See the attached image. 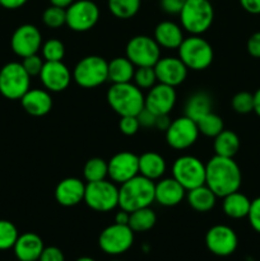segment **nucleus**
<instances>
[{"label": "nucleus", "instance_id": "1", "mask_svg": "<svg viewBox=\"0 0 260 261\" xmlns=\"http://www.w3.org/2000/svg\"><path fill=\"white\" fill-rule=\"evenodd\" d=\"M242 176L233 158L214 155L205 165V185L218 198L239 191Z\"/></svg>", "mask_w": 260, "mask_h": 261}, {"label": "nucleus", "instance_id": "2", "mask_svg": "<svg viewBox=\"0 0 260 261\" xmlns=\"http://www.w3.org/2000/svg\"><path fill=\"white\" fill-rule=\"evenodd\" d=\"M155 184L142 175H137L119 189V206L125 212L147 208L154 201Z\"/></svg>", "mask_w": 260, "mask_h": 261}, {"label": "nucleus", "instance_id": "3", "mask_svg": "<svg viewBox=\"0 0 260 261\" xmlns=\"http://www.w3.org/2000/svg\"><path fill=\"white\" fill-rule=\"evenodd\" d=\"M144 94L135 84L115 83L107 92L110 107L120 116H137L144 109Z\"/></svg>", "mask_w": 260, "mask_h": 261}, {"label": "nucleus", "instance_id": "4", "mask_svg": "<svg viewBox=\"0 0 260 261\" xmlns=\"http://www.w3.org/2000/svg\"><path fill=\"white\" fill-rule=\"evenodd\" d=\"M213 19L214 9L209 0H186L180 12L181 25L191 35L206 32Z\"/></svg>", "mask_w": 260, "mask_h": 261}, {"label": "nucleus", "instance_id": "5", "mask_svg": "<svg viewBox=\"0 0 260 261\" xmlns=\"http://www.w3.org/2000/svg\"><path fill=\"white\" fill-rule=\"evenodd\" d=\"M177 50L178 58L185 64L186 68L195 71L208 68L214 58L211 43L201 38L200 35H191L190 37L184 38Z\"/></svg>", "mask_w": 260, "mask_h": 261}, {"label": "nucleus", "instance_id": "6", "mask_svg": "<svg viewBox=\"0 0 260 261\" xmlns=\"http://www.w3.org/2000/svg\"><path fill=\"white\" fill-rule=\"evenodd\" d=\"M73 81L83 88H96L109 81V63L102 56L89 55L76 63Z\"/></svg>", "mask_w": 260, "mask_h": 261}, {"label": "nucleus", "instance_id": "7", "mask_svg": "<svg viewBox=\"0 0 260 261\" xmlns=\"http://www.w3.org/2000/svg\"><path fill=\"white\" fill-rule=\"evenodd\" d=\"M31 86V75L22 63H8L0 69V93L8 99H20Z\"/></svg>", "mask_w": 260, "mask_h": 261}, {"label": "nucleus", "instance_id": "8", "mask_svg": "<svg viewBox=\"0 0 260 261\" xmlns=\"http://www.w3.org/2000/svg\"><path fill=\"white\" fill-rule=\"evenodd\" d=\"M84 203L96 212H110L119 206V189L115 182L101 180L88 182L84 193Z\"/></svg>", "mask_w": 260, "mask_h": 261}, {"label": "nucleus", "instance_id": "9", "mask_svg": "<svg viewBox=\"0 0 260 261\" xmlns=\"http://www.w3.org/2000/svg\"><path fill=\"white\" fill-rule=\"evenodd\" d=\"M172 176L189 191L205 184V165L194 155H181L173 162Z\"/></svg>", "mask_w": 260, "mask_h": 261}, {"label": "nucleus", "instance_id": "10", "mask_svg": "<svg viewBox=\"0 0 260 261\" xmlns=\"http://www.w3.org/2000/svg\"><path fill=\"white\" fill-rule=\"evenodd\" d=\"M134 244V231L127 224L114 223L106 227L98 237L99 249L107 255H121Z\"/></svg>", "mask_w": 260, "mask_h": 261}, {"label": "nucleus", "instance_id": "11", "mask_svg": "<svg viewBox=\"0 0 260 261\" xmlns=\"http://www.w3.org/2000/svg\"><path fill=\"white\" fill-rule=\"evenodd\" d=\"M125 53L135 66H154L161 59V47L157 41L145 35L130 38Z\"/></svg>", "mask_w": 260, "mask_h": 261}, {"label": "nucleus", "instance_id": "12", "mask_svg": "<svg viewBox=\"0 0 260 261\" xmlns=\"http://www.w3.org/2000/svg\"><path fill=\"white\" fill-rule=\"evenodd\" d=\"M99 9L92 0H76L66 8V25L75 32H87L97 24Z\"/></svg>", "mask_w": 260, "mask_h": 261}, {"label": "nucleus", "instance_id": "13", "mask_svg": "<svg viewBox=\"0 0 260 261\" xmlns=\"http://www.w3.org/2000/svg\"><path fill=\"white\" fill-rule=\"evenodd\" d=\"M199 129L196 121L188 116H181L171 121L166 130V142L171 148L184 150L195 144L199 137Z\"/></svg>", "mask_w": 260, "mask_h": 261}, {"label": "nucleus", "instance_id": "14", "mask_svg": "<svg viewBox=\"0 0 260 261\" xmlns=\"http://www.w3.org/2000/svg\"><path fill=\"white\" fill-rule=\"evenodd\" d=\"M205 245L206 249L217 256H229L236 251L239 239L231 227L217 224L206 232Z\"/></svg>", "mask_w": 260, "mask_h": 261}, {"label": "nucleus", "instance_id": "15", "mask_svg": "<svg viewBox=\"0 0 260 261\" xmlns=\"http://www.w3.org/2000/svg\"><path fill=\"white\" fill-rule=\"evenodd\" d=\"M10 46L15 55L20 58L37 54L42 46V35L33 24H22L14 31L10 40Z\"/></svg>", "mask_w": 260, "mask_h": 261}, {"label": "nucleus", "instance_id": "16", "mask_svg": "<svg viewBox=\"0 0 260 261\" xmlns=\"http://www.w3.org/2000/svg\"><path fill=\"white\" fill-rule=\"evenodd\" d=\"M112 182L124 184L139 173V157L132 152H119L107 162Z\"/></svg>", "mask_w": 260, "mask_h": 261}, {"label": "nucleus", "instance_id": "17", "mask_svg": "<svg viewBox=\"0 0 260 261\" xmlns=\"http://www.w3.org/2000/svg\"><path fill=\"white\" fill-rule=\"evenodd\" d=\"M177 94L175 87L167 84H154L144 99V107L155 115H168L175 107Z\"/></svg>", "mask_w": 260, "mask_h": 261}, {"label": "nucleus", "instance_id": "18", "mask_svg": "<svg viewBox=\"0 0 260 261\" xmlns=\"http://www.w3.org/2000/svg\"><path fill=\"white\" fill-rule=\"evenodd\" d=\"M40 78L48 92H61L73 81V73L63 61H45Z\"/></svg>", "mask_w": 260, "mask_h": 261}, {"label": "nucleus", "instance_id": "19", "mask_svg": "<svg viewBox=\"0 0 260 261\" xmlns=\"http://www.w3.org/2000/svg\"><path fill=\"white\" fill-rule=\"evenodd\" d=\"M157 82L167 84L171 87H177L184 83L188 76V70L185 64L180 58H161L154 65Z\"/></svg>", "mask_w": 260, "mask_h": 261}, {"label": "nucleus", "instance_id": "20", "mask_svg": "<svg viewBox=\"0 0 260 261\" xmlns=\"http://www.w3.org/2000/svg\"><path fill=\"white\" fill-rule=\"evenodd\" d=\"M86 185L76 177H68L61 180L55 189V199L60 205L74 206L84 201Z\"/></svg>", "mask_w": 260, "mask_h": 261}, {"label": "nucleus", "instance_id": "21", "mask_svg": "<svg viewBox=\"0 0 260 261\" xmlns=\"http://www.w3.org/2000/svg\"><path fill=\"white\" fill-rule=\"evenodd\" d=\"M45 245L42 239L33 232L19 234L14 247V255L18 261H38Z\"/></svg>", "mask_w": 260, "mask_h": 261}, {"label": "nucleus", "instance_id": "22", "mask_svg": "<svg viewBox=\"0 0 260 261\" xmlns=\"http://www.w3.org/2000/svg\"><path fill=\"white\" fill-rule=\"evenodd\" d=\"M186 190L175 178H162L155 184L154 201L163 206L178 205L184 200Z\"/></svg>", "mask_w": 260, "mask_h": 261}, {"label": "nucleus", "instance_id": "23", "mask_svg": "<svg viewBox=\"0 0 260 261\" xmlns=\"http://www.w3.org/2000/svg\"><path fill=\"white\" fill-rule=\"evenodd\" d=\"M20 103L27 114L36 117L45 116L53 109V98L45 89H30L20 98Z\"/></svg>", "mask_w": 260, "mask_h": 261}, {"label": "nucleus", "instance_id": "24", "mask_svg": "<svg viewBox=\"0 0 260 261\" xmlns=\"http://www.w3.org/2000/svg\"><path fill=\"white\" fill-rule=\"evenodd\" d=\"M183 30L178 24L171 20L158 23L154 30V40L160 47L165 48H178L184 41Z\"/></svg>", "mask_w": 260, "mask_h": 261}, {"label": "nucleus", "instance_id": "25", "mask_svg": "<svg viewBox=\"0 0 260 261\" xmlns=\"http://www.w3.org/2000/svg\"><path fill=\"white\" fill-rule=\"evenodd\" d=\"M166 161L155 152H145L139 155V175L154 181L162 177L166 172Z\"/></svg>", "mask_w": 260, "mask_h": 261}, {"label": "nucleus", "instance_id": "26", "mask_svg": "<svg viewBox=\"0 0 260 261\" xmlns=\"http://www.w3.org/2000/svg\"><path fill=\"white\" fill-rule=\"evenodd\" d=\"M217 198L218 196L205 184L189 190L188 195H186L189 205L199 213H205V212L212 211L216 206Z\"/></svg>", "mask_w": 260, "mask_h": 261}, {"label": "nucleus", "instance_id": "27", "mask_svg": "<svg viewBox=\"0 0 260 261\" xmlns=\"http://www.w3.org/2000/svg\"><path fill=\"white\" fill-rule=\"evenodd\" d=\"M250 205H251V200L240 191H235L223 196V203H222L224 214L232 219H241L247 217Z\"/></svg>", "mask_w": 260, "mask_h": 261}, {"label": "nucleus", "instance_id": "28", "mask_svg": "<svg viewBox=\"0 0 260 261\" xmlns=\"http://www.w3.org/2000/svg\"><path fill=\"white\" fill-rule=\"evenodd\" d=\"M213 101L206 92H196L191 94L185 105V116L190 117L194 121H198L206 114L212 112Z\"/></svg>", "mask_w": 260, "mask_h": 261}, {"label": "nucleus", "instance_id": "29", "mask_svg": "<svg viewBox=\"0 0 260 261\" xmlns=\"http://www.w3.org/2000/svg\"><path fill=\"white\" fill-rule=\"evenodd\" d=\"M135 71V65L126 58L112 59L109 63V81L115 83H127L133 79Z\"/></svg>", "mask_w": 260, "mask_h": 261}, {"label": "nucleus", "instance_id": "30", "mask_svg": "<svg viewBox=\"0 0 260 261\" xmlns=\"http://www.w3.org/2000/svg\"><path fill=\"white\" fill-rule=\"evenodd\" d=\"M240 149V138L232 130H222L214 138V152L217 155L233 158Z\"/></svg>", "mask_w": 260, "mask_h": 261}, {"label": "nucleus", "instance_id": "31", "mask_svg": "<svg viewBox=\"0 0 260 261\" xmlns=\"http://www.w3.org/2000/svg\"><path fill=\"white\" fill-rule=\"evenodd\" d=\"M155 222H157V216L149 206H147V208L132 212L127 226L134 231V233L135 232H147L154 227Z\"/></svg>", "mask_w": 260, "mask_h": 261}, {"label": "nucleus", "instance_id": "32", "mask_svg": "<svg viewBox=\"0 0 260 261\" xmlns=\"http://www.w3.org/2000/svg\"><path fill=\"white\" fill-rule=\"evenodd\" d=\"M83 175L88 182L106 180V177L109 176V165H107L106 161L99 157L91 158L84 165Z\"/></svg>", "mask_w": 260, "mask_h": 261}, {"label": "nucleus", "instance_id": "33", "mask_svg": "<svg viewBox=\"0 0 260 261\" xmlns=\"http://www.w3.org/2000/svg\"><path fill=\"white\" fill-rule=\"evenodd\" d=\"M109 9L120 19L133 18L140 9V0H109Z\"/></svg>", "mask_w": 260, "mask_h": 261}, {"label": "nucleus", "instance_id": "34", "mask_svg": "<svg viewBox=\"0 0 260 261\" xmlns=\"http://www.w3.org/2000/svg\"><path fill=\"white\" fill-rule=\"evenodd\" d=\"M196 124H198L199 133L209 138H216L222 130H224L223 120L219 115L214 114L213 111L206 114L200 120H198Z\"/></svg>", "mask_w": 260, "mask_h": 261}, {"label": "nucleus", "instance_id": "35", "mask_svg": "<svg viewBox=\"0 0 260 261\" xmlns=\"http://www.w3.org/2000/svg\"><path fill=\"white\" fill-rule=\"evenodd\" d=\"M19 233L14 224L7 219H0V251H7L14 247Z\"/></svg>", "mask_w": 260, "mask_h": 261}, {"label": "nucleus", "instance_id": "36", "mask_svg": "<svg viewBox=\"0 0 260 261\" xmlns=\"http://www.w3.org/2000/svg\"><path fill=\"white\" fill-rule=\"evenodd\" d=\"M135 86L140 89H150L157 82L154 66H138L133 76Z\"/></svg>", "mask_w": 260, "mask_h": 261}, {"label": "nucleus", "instance_id": "37", "mask_svg": "<svg viewBox=\"0 0 260 261\" xmlns=\"http://www.w3.org/2000/svg\"><path fill=\"white\" fill-rule=\"evenodd\" d=\"M42 20L45 25L54 28V30L63 27L64 24H66V9L51 5V7L46 8L43 12Z\"/></svg>", "mask_w": 260, "mask_h": 261}, {"label": "nucleus", "instance_id": "38", "mask_svg": "<svg viewBox=\"0 0 260 261\" xmlns=\"http://www.w3.org/2000/svg\"><path fill=\"white\" fill-rule=\"evenodd\" d=\"M42 58L45 61H63L65 56V46L60 40L51 38L46 41L42 46Z\"/></svg>", "mask_w": 260, "mask_h": 261}, {"label": "nucleus", "instance_id": "39", "mask_svg": "<svg viewBox=\"0 0 260 261\" xmlns=\"http://www.w3.org/2000/svg\"><path fill=\"white\" fill-rule=\"evenodd\" d=\"M232 109L237 114L246 115L254 111V94L250 92H239L232 98Z\"/></svg>", "mask_w": 260, "mask_h": 261}, {"label": "nucleus", "instance_id": "40", "mask_svg": "<svg viewBox=\"0 0 260 261\" xmlns=\"http://www.w3.org/2000/svg\"><path fill=\"white\" fill-rule=\"evenodd\" d=\"M43 64H45L43 58L38 56L37 54H33V55L27 56V58H23L22 61L23 68L25 69V71H27L31 76L40 75L41 70H42L43 68Z\"/></svg>", "mask_w": 260, "mask_h": 261}, {"label": "nucleus", "instance_id": "41", "mask_svg": "<svg viewBox=\"0 0 260 261\" xmlns=\"http://www.w3.org/2000/svg\"><path fill=\"white\" fill-rule=\"evenodd\" d=\"M119 127L122 134L127 135V137H132V135L137 134L138 130H139V120H138L137 116H121L119 122Z\"/></svg>", "mask_w": 260, "mask_h": 261}, {"label": "nucleus", "instance_id": "42", "mask_svg": "<svg viewBox=\"0 0 260 261\" xmlns=\"http://www.w3.org/2000/svg\"><path fill=\"white\" fill-rule=\"evenodd\" d=\"M247 218H249L250 226L252 227V229L260 233V196L251 200Z\"/></svg>", "mask_w": 260, "mask_h": 261}, {"label": "nucleus", "instance_id": "43", "mask_svg": "<svg viewBox=\"0 0 260 261\" xmlns=\"http://www.w3.org/2000/svg\"><path fill=\"white\" fill-rule=\"evenodd\" d=\"M186 0H160V5L167 14H180Z\"/></svg>", "mask_w": 260, "mask_h": 261}, {"label": "nucleus", "instance_id": "44", "mask_svg": "<svg viewBox=\"0 0 260 261\" xmlns=\"http://www.w3.org/2000/svg\"><path fill=\"white\" fill-rule=\"evenodd\" d=\"M38 261H65L63 251L56 246L45 247Z\"/></svg>", "mask_w": 260, "mask_h": 261}, {"label": "nucleus", "instance_id": "45", "mask_svg": "<svg viewBox=\"0 0 260 261\" xmlns=\"http://www.w3.org/2000/svg\"><path fill=\"white\" fill-rule=\"evenodd\" d=\"M157 116L158 115L153 114L152 111H149V110L145 109V107L139 112V114L137 115L138 120H139L140 126H143V127H154Z\"/></svg>", "mask_w": 260, "mask_h": 261}, {"label": "nucleus", "instance_id": "46", "mask_svg": "<svg viewBox=\"0 0 260 261\" xmlns=\"http://www.w3.org/2000/svg\"><path fill=\"white\" fill-rule=\"evenodd\" d=\"M247 51L252 58L260 59V31L252 33L247 40Z\"/></svg>", "mask_w": 260, "mask_h": 261}, {"label": "nucleus", "instance_id": "47", "mask_svg": "<svg viewBox=\"0 0 260 261\" xmlns=\"http://www.w3.org/2000/svg\"><path fill=\"white\" fill-rule=\"evenodd\" d=\"M240 4L250 14H260V0H240Z\"/></svg>", "mask_w": 260, "mask_h": 261}, {"label": "nucleus", "instance_id": "48", "mask_svg": "<svg viewBox=\"0 0 260 261\" xmlns=\"http://www.w3.org/2000/svg\"><path fill=\"white\" fill-rule=\"evenodd\" d=\"M28 0H0V7L5 9H18L23 7Z\"/></svg>", "mask_w": 260, "mask_h": 261}, {"label": "nucleus", "instance_id": "49", "mask_svg": "<svg viewBox=\"0 0 260 261\" xmlns=\"http://www.w3.org/2000/svg\"><path fill=\"white\" fill-rule=\"evenodd\" d=\"M171 121L168 119V115H158L157 120H155V129L158 130H167L170 126Z\"/></svg>", "mask_w": 260, "mask_h": 261}, {"label": "nucleus", "instance_id": "50", "mask_svg": "<svg viewBox=\"0 0 260 261\" xmlns=\"http://www.w3.org/2000/svg\"><path fill=\"white\" fill-rule=\"evenodd\" d=\"M129 218H130L129 212H125L122 211V209H120V212H117L116 216H115V223L129 224Z\"/></svg>", "mask_w": 260, "mask_h": 261}, {"label": "nucleus", "instance_id": "51", "mask_svg": "<svg viewBox=\"0 0 260 261\" xmlns=\"http://www.w3.org/2000/svg\"><path fill=\"white\" fill-rule=\"evenodd\" d=\"M74 2H75V0H50L51 5L64 8V9H66V8H68L70 4H73Z\"/></svg>", "mask_w": 260, "mask_h": 261}, {"label": "nucleus", "instance_id": "52", "mask_svg": "<svg viewBox=\"0 0 260 261\" xmlns=\"http://www.w3.org/2000/svg\"><path fill=\"white\" fill-rule=\"evenodd\" d=\"M254 112L260 117V88L254 93Z\"/></svg>", "mask_w": 260, "mask_h": 261}, {"label": "nucleus", "instance_id": "53", "mask_svg": "<svg viewBox=\"0 0 260 261\" xmlns=\"http://www.w3.org/2000/svg\"><path fill=\"white\" fill-rule=\"evenodd\" d=\"M75 261H96V260L92 259V257H89V256H82V257H79V259H76Z\"/></svg>", "mask_w": 260, "mask_h": 261}, {"label": "nucleus", "instance_id": "54", "mask_svg": "<svg viewBox=\"0 0 260 261\" xmlns=\"http://www.w3.org/2000/svg\"><path fill=\"white\" fill-rule=\"evenodd\" d=\"M112 261H122V260H112Z\"/></svg>", "mask_w": 260, "mask_h": 261}]
</instances>
